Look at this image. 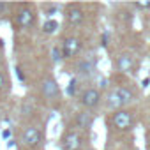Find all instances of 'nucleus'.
Segmentation results:
<instances>
[{
  "label": "nucleus",
  "instance_id": "8",
  "mask_svg": "<svg viewBox=\"0 0 150 150\" xmlns=\"http://www.w3.org/2000/svg\"><path fill=\"white\" fill-rule=\"evenodd\" d=\"M60 48H62L64 58H72V57H76V55L80 53V50H81V41H80L78 37L69 35V37L64 39V42H62Z\"/></svg>",
  "mask_w": 150,
  "mask_h": 150
},
{
  "label": "nucleus",
  "instance_id": "13",
  "mask_svg": "<svg viewBox=\"0 0 150 150\" xmlns=\"http://www.w3.org/2000/svg\"><path fill=\"white\" fill-rule=\"evenodd\" d=\"M58 28V21L57 20H46L44 25H42V32L44 34H55Z\"/></svg>",
  "mask_w": 150,
  "mask_h": 150
},
{
  "label": "nucleus",
  "instance_id": "10",
  "mask_svg": "<svg viewBox=\"0 0 150 150\" xmlns=\"http://www.w3.org/2000/svg\"><path fill=\"white\" fill-rule=\"evenodd\" d=\"M115 64H117V69L122 71V72H134V71L138 69V62H136V58H134L131 53L120 55Z\"/></svg>",
  "mask_w": 150,
  "mask_h": 150
},
{
  "label": "nucleus",
  "instance_id": "2",
  "mask_svg": "<svg viewBox=\"0 0 150 150\" xmlns=\"http://www.w3.org/2000/svg\"><path fill=\"white\" fill-rule=\"evenodd\" d=\"M41 94L48 103H55L60 99V87L53 76H46L41 83Z\"/></svg>",
  "mask_w": 150,
  "mask_h": 150
},
{
  "label": "nucleus",
  "instance_id": "17",
  "mask_svg": "<svg viewBox=\"0 0 150 150\" xmlns=\"http://www.w3.org/2000/svg\"><path fill=\"white\" fill-rule=\"evenodd\" d=\"M0 48H4V41L2 39H0Z\"/></svg>",
  "mask_w": 150,
  "mask_h": 150
},
{
  "label": "nucleus",
  "instance_id": "4",
  "mask_svg": "<svg viewBox=\"0 0 150 150\" xmlns=\"http://www.w3.org/2000/svg\"><path fill=\"white\" fill-rule=\"evenodd\" d=\"M80 103L87 111H90V110H94V108H97L101 104V92L97 88H94V87H88V88L81 90Z\"/></svg>",
  "mask_w": 150,
  "mask_h": 150
},
{
  "label": "nucleus",
  "instance_id": "6",
  "mask_svg": "<svg viewBox=\"0 0 150 150\" xmlns=\"http://www.w3.org/2000/svg\"><path fill=\"white\" fill-rule=\"evenodd\" d=\"M34 21H35V13H34L32 6H28V4L21 6V9L16 13L14 25H16L18 28H21V30H23V28L32 27V25H34Z\"/></svg>",
  "mask_w": 150,
  "mask_h": 150
},
{
  "label": "nucleus",
  "instance_id": "1",
  "mask_svg": "<svg viewBox=\"0 0 150 150\" xmlns=\"http://www.w3.org/2000/svg\"><path fill=\"white\" fill-rule=\"evenodd\" d=\"M110 122L115 129L118 131H129L134 127L136 124V118H134V113L131 110H117L111 113L110 117Z\"/></svg>",
  "mask_w": 150,
  "mask_h": 150
},
{
  "label": "nucleus",
  "instance_id": "19",
  "mask_svg": "<svg viewBox=\"0 0 150 150\" xmlns=\"http://www.w3.org/2000/svg\"><path fill=\"white\" fill-rule=\"evenodd\" d=\"M0 62H2V57H0Z\"/></svg>",
  "mask_w": 150,
  "mask_h": 150
},
{
  "label": "nucleus",
  "instance_id": "7",
  "mask_svg": "<svg viewBox=\"0 0 150 150\" xmlns=\"http://www.w3.org/2000/svg\"><path fill=\"white\" fill-rule=\"evenodd\" d=\"M65 21L69 27H78L85 21V11L80 4H69L65 7Z\"/></svg>",
  "mask_w": 150,
  "mask_h": 150
},
{
  "label": "nucleus",
  "instance_id": "18",
  "mask_svg": "<svg viewBox=\"0 0 150 150\" xmlns=\"http://www.w3.org/2000/svg\"><path fill=\"white\" fill-rule=\"evenodd\" d=\"M148 146H150V134H148Z\"/></svg>",
  "mask_w": 150,
  "mask_h": 150
},
{
  "label": "nucleus",
  "instance_id": "5",
  "mask_svg": "<svg viewBox=\"0 0 150 150\" xmlns=\"http://www.w3.org/2000/svg\"><path fill=\"white\" fill-rule=\"evenodd\" d=\"M21 143L28 148H37L41 143H42V132L39 127L35 125H28L23 129L21 132Z\"/></svg>",
  "mask_w": 150,
  "mask_h": 150
},
{
  "label": "nucleus",
  "instance_id": "14",
  "mask_svg": "<svg viewBox=\"0 0 150 150\" xmlns=\"http://www.w3.org/2000/svg\"><path fill=\"white\" fill-rule=\"evenodd\" d=\"M78 87H80L78 80H76V78H72V80L69 81V85H67V94H69L71 97H74V96L78 94Z\"/></svg>",
  "mask_w": 150,
  "mask_h": 150
},
{
  "label": "nucleus",
  "instance_id": "9",
  "mask_svg": "<svg viewBox=\"0 0 150 150\" xmlns=\"http://www.w3.org/2000/svg\"><path fill=\"white\" fill-rule=\"evenodd\" d=\"M94 125V115L87 110L83 111H78L76 117H74V127L76 131H90Z\"/></svg>",
  "mask_w": 150,
  "mask_h": 150
},
{
  "label": "nucleus",
  "instance_id": "16",
  "mask_svg": "<svg viewBox=\"0 0 150 150\" xmlns=\"http://www.w3.org/2000/svg\"><path fill=\"white\" fill-rule=\"evenodd\" d=\"M62 58H64V55H62V48L55 46V48H53V60H55V62H60Z\"/></svg>",
  "mask_w": 150,
  "mask_h": 150
},
{
  "label": "nucleus",
  "instance_id": "15",
  "mask_svg": "<svg viewBox=\"0 0 150 150\" xmlns=\"http://www.w3.org/2000/svg\"><path fill=\"white\" fill-rule=\"evenodd\" d=\"M7 85H9V81H7V76H6V74H4L2 71H0V92H2V90H6V88H7Z\"/></svg>",
  "mask_w": 150,
  "mask_h": 150
},
{
  "label": "nucleus",
  "instance_id": "3",
  "mask_svg": "<svg viewBox=\"0 0 150 150\" xmlns=\"http://www.w3.org/2000/svg\"><path fill=\"white\" fill-rule=\"evenodd\" d=\"M83 145V138L76 129H67L64 136L60 138V148L62 150H78Z\"/></svg>",
  "mask_w": 150,
  "mask_h": 150
},
{
  "label": "nucleus",
  "instance_id": "11",
  "mask_svg": "<svg viewBox=\"0 0 150 150\" xmlns=\"http://www.w3.org/2000/svg\"><path fill=\"white\" fill-rule=\"evenodd\" d=\"M111 90L118 96V99L122 101L124 106L131 104V103L136 99V92H134V88H132L131 85H117V87H113Z\"/></svg>",
  "mask_w": 150,
  "mask_h": 150
},
{
  "label": "nucleus",
  "instance_id": "12",
  "mask_svg": "<svg viewBox=\"0 0 150 150\" xmlns=\"http://www.w3.org/2000/svg\"><path fill=\"white\" fill-rule=\"evenodd\" d=\"M94 71H96V60L90 58V57L80 60L78 65H76V72L80 74V76H90Z\"/></svg>",
  "mask_w": 150,
  "mask_h": 150
}]
</instances>
